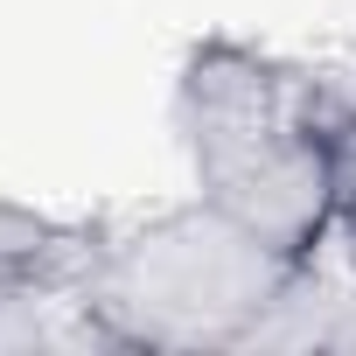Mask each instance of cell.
Wrapping results in <instances>:
<instances>
[{
    "label": "cell",
    "mask_w": 356,
    "mask_h": 356,
    "mask_svg": "<svg viewBox=\"0 0 356 356\" xmlns=\"http://www.w3.org/2000/svg\"><path fill=\"white\" fill-rule=\"evenodd\" d=\"M342 98L238 35H203L175 77V133H182L196 196L307 259L335 238V133Z\"/></svg>",
    "instance_id": "1"
},
{
    "label": "cell",
    "mask_w": 356,
    "mask_h": 356,
    "mask_svg": "<svg viewBox=\"0 0 356 356\" xmlns=\"http://www.w3.org/2000/svg\"><path fill=\"white\" fill-rule=\"evenodd\" d=\"M307 259H286L217 203L161 210L119 238H98L77 307L98 342L119 349H245L300 300Z\"/></svg>",
    "instance_id": "2"
},
{
    "label": "cell",
    "mask_w": 356,
    "mask_h": 356,
    "mask_svg": "<svg viewBox=\"0 0 356 356\" xmlns=\"http://www.w3.org/2000/svg\"><path fill=\"white\" fill-rule=\"evenodd\" d=\"M98 238L105 231H91V224H63L49 210H29L15 196H0V314L56 300V293L77 300Z\"/></svg>",
    "instance_id": "3"
},
{
    "label": "cell",
    "mask_w": 356,
    "mask_h": 356,
    "mask_svg": "<svg viewBox=\"0 0 356 356\" xmlns=\"http://www.w3.org/2000/svg\"><path fill=\"white\" fill-rule=\"evenodd\" d=\"M335 231L356 252V105L342 112V133H335Z\"/></svg>",
    "instance_id": "4"
}]
</instances>
